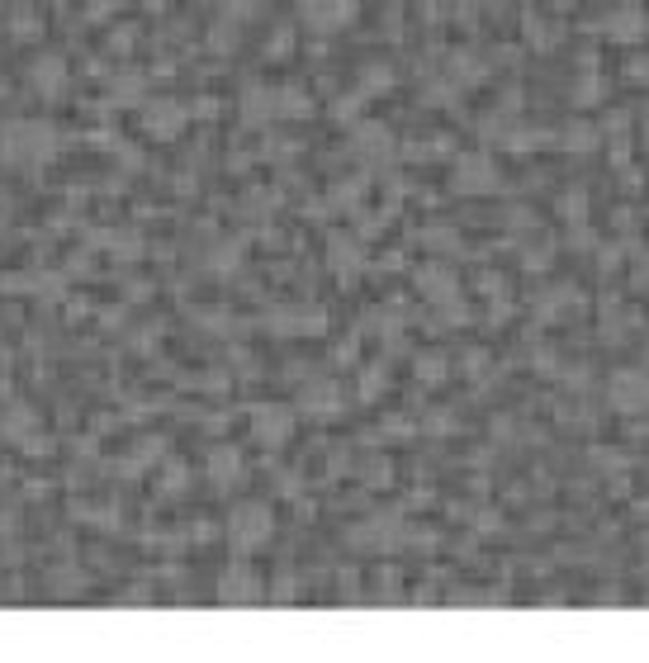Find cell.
<instances>
[{
	"label": "cell",
	"mask_w": 649,
	"mask_h": 663,
	"mask_svg": "<svg viewBox=\"0 0 649 663\" xmlns=\"http://www.w3.org/2000/svg\"><path fill=\"white\" fill-rule=\"evenodd\" d=\"M242 124L247 128L280 124V119H275V86H252L242 95Z\"/></svg>",
	"instance_id": "7c38bea8"
},
{
	"label": "cell",
	"mask_w": 649,
	"mask_h": 663,
	"mask_svg": "<svg viewBox=\"0 0 649 663\" xmlns=\"http://www.w3.org/2000/svg\"><path fill=\"white\" fill-rule=\"evenodd\" d=\"M498 166H493V157H484V152H469V157H460V162L451 166V190L455 195H469V199H484L498 190Z\"/></svg>",
	"instance_id": "277c9868"
},
{
	"label": "cell",
	"mask_w": 649,
	"mask_h": 663,
	"mask_svg": "<svg viewBox=\"0 0 649 663\" xmlns=\"http://www.w3.org/2000/svg\"><path fill=\"white\" fill-rule=\"evenodd\" d=\"M67 81H72V72H67V57L62 53H38L34 62H29V86H34L43 100H57V95L67 90Z\"/></svg>",
	"instance_id": "9c48e42d"
},
{
	"label": "cell",
	"mask_w": 649,
	"mask_h": 663,
	"mask_svg": "<svg viewBox=\"0 0 649 663\" xmlns=\"http://www.w3.org/2000/svg\"><path fill=\"white\" fill-rule=\"evenodd\" d=\"M375 394H384V370H370V375H365V389H361V398H375Z\"/></svg>",
	"instance_id": "d6986e66"
},
{
	"label": "cell",
	"mask_w": 649,
	"mask_h": 663,
	"mask_svg": "<svg viewBox=\"0 0 649 663\" xmlns=\"http://www.w3.org/2000/svg\"><path fill=\"white\" fill-rule=\"evenodd\" d=\"M602 34H607V43H616V48H640V43L649 38L645 5H635V0H626V5H612V10L602 15Z\"/></svg>",
	"instance_id": "5b68a950"
},
{
	"label": "cell",
	"mask_w": 649,
	"mask_h": 663,
	"mask_svg": "<svg viewBox=\"0 0 649 663\" xmlns=\"http://www.w3.org/2000/svg\"><path fill=\"white\" fill-rule=\"evenodd\" d=\"M247 479V465H242V450L237 446H214L209 450V484L218 488V493H228V488H237Z\"/></svg>",
	"instance_id": "8fae6325"
},
{
	"label": "cell",
	"mask_w": 649,
	"mask_h": 663,
	"mask_svg": "<svg viewBox=\"0 0 649 663\" xmlns=\"http://www.w3.org/2000/svg\"><path fill=\"white\" fill-rule=\"evenodd\" d=\"M422 237H427V247L432 251H460V237H455L451 228H427Z\"/></svg>",
	"instance_id": "e0dca14e"
},
{
	"label": "cell",
	"mask_w": 649,
	"mask_h": 663,
	"mask_svg": "<svg viewBox=\"0 0 649 663\" xmlns=\"http://www.w3.org/2000/svg\"><path fill=\"white\" fill-rule=\"evenodd\" d=\"M356 147H365V152H375V157H379V152H389L394 143H389V133H384L379 124H361V133H356Z\"/></svg>",
	"instance_id": "2e32d148"
},
{
	"label": "cell",
	"mask_w": 649,
	"mask_h": 663,
	"mask_svg": "<svg viewBox=\"0 0 649 663\" xmlns=\"http://www.w3.org/2000/svg\"><path fill=\"white\" fill-rule=\"evenodd\" d=\"M109 100H138V76H119L109 86Z\"/></svg>",
	"instance_id": "ac0fdd59"
},
{
	"label": "cell",
	"mask_w": 649,
	"mask_h": 663,
	"mask_svg": "<svg viewBox=\"0 0 649 663\" xmlns=\"http://www.w3.org/2000/svg\"><path fill=\"white\" fill-rule=\"evenodd\" d=\"M631 76H635V81H645V86H649V53H640V57H635V62H631Z\"/></svg>",
	"instance_id": "ffe728a7"
},
{
	"label": "cell",
	"mask_w": 649,
	"mask_h": 663,
	"mask_svg": "<svg viewBox=\"0 0 649 663\" xmlns=\"http://www.w3.org/2000/svg\"><path fill=\"white\" fill-rule=\"evenodd\" d=\"M62 138L48 119H10L0 128V162L10 171H43L57 162Z\"/></svg>",
	"instance_id": "6da1fadb"
},
{
	"label": "cell",
	"mask_w": 649,
	"mask_h": 663,
	"mask_svg": "<svg viewBox=\"0 0 649 663\" xmlns=\"http://www.w3.org/2000/svg\"><path fill=\"white\" fill-rule=\"evenodd\" d=\"M559 214H564V218H569V214H583V195H564V204H559Z\"/></svg>",
	"instance_id": "44dd1931"
},
{
	"label": "cell",
	"mask_w": 649,
	"mask_h": 663,
	"mask_svg": "<svg viewBox=\"0 0 649 663\" xmlns=\"http://www.w3.org/2000/svg\"><path fill=\"white\" fill-rule=\"evenodd\" d=\"M417 289H422L427 299H436V304H441V299H451V294H455V275L441 266V261H432V266L417 270Z\"/></svg>",
	"instance_id": "4fadbf2b"
},
{
	"label": "cell",
	"mask_w": 649,
	"mask_h": 663,
	"mask_svg": "<svg viewBox=\"0 0 649 663\" xmlns=\"http://www.w3.org/2000/svg\"><path fill=\"white\" fill-rule=\"evenodd\" d=\"M327 261H332V270H342V280H356V270H361V242L356 237H332Z\"/></svg>",
	"instance_id": "5bb4252c"
},
{
	"label": "cell",
	"mask_w": 649,
	"mask_h": 663,
	"mask_svg": "<svg viewBox=\"0 0 649 663\" xmlns=\"http://www.w3.org/2000/svg\"><path fill=\"white\" fill-rule=\"evenodd\" d=\"M185 124H190V109H185L181 100H171V95H157L152 105H143V133L147 138H157V143L181 138Z\"/></svg>",
	"instance_id": "52a82bcc"
},
{
	"label": "cell",
	"mask_w": 649,
	"mask_h": 663,
	"mask_svg": "<svg viewBox=\"0 0 649 663\" xmlns=\"http://www.w3.org/2000/svg\"><path fill=\"white\" fill-rule=\"evenodd\" d=\"M275 531V517L266 502H237L233 517H228V540H233L237 555H256Z\"/></svg>",
	"instance_id": "7a4b0ae2"
},
{
	"label": "cell",
	"mask_w": 649,
	"mask_h": 663,
	"mask_svg": "<svg viewBox=\"0 0 649 663\" xmlns=\"http://www.w3.org/2000/svg\"><path fill=\"white\" fill-rule=\"evenodd\" d=\"M252 441L266 450H280L294 441V408L285 403H256L252 408Z\"/></svg>",
	"instance_id": "8992f818"
},
{
	"label": "cell",
	"mask_w": 649,
	"mask_h": 663,
	"mask_svg": "<svg viewBox=\"0 0 649 663\" xmlns=\"http://www.w3.org/2000/svg\"><path fill=\"white\" fill-rule=\"evenodd\" d=\"M299 19L313 34H337L356 19V0H299Z\"/></svg>",
	"instance_id": "ba28073f"
},
{
	"label": "cell",
	"mask_w": 649,
	"mask_h": 663,
	"mask_svg": "<svg viewBox=\"0 0 649 663\" xmlns=\"http://www.w3.org/2000/svg\"><path fill=\"white\" fill-rule=\"evenodd\" d=\"M308 109H313V100H308L299 86H275V119L285 124V119H304Z\"/></svg>",
	"instance_id": "9a60e30c"
},
{
	"label": "cell",
	"mask_w": 649,
	"mask_h": 663,
	"mask_svg": "<svg viewBox=\"0 0 649 663\" xmlns=\"http://www.w3.org/2000/svg\"><path fill=\"white\" fill-rule=\"evenodd\" d=\"M261 597H266V578L252 569V555H237V564H228L218 574V602L247 607V602H261Z\"/></svg>",
	"instance_id": "3957f363"
},
{
	"label": "cell",
	"mask_w": 649,
	"mask_h": 663,
	"mask_svg": "<svg viewBox=\"0 0 649 663\" xmlns=\"http://www.w3.org/2000/svg\"><path fill=\"white\" fill-rule=\"evenodd\" d=\"M564 143H574V147H593V133H588V128H574V133H564Z\"/></svg>",
	"instance_id": "7402d4cb"
},
{
	"label": "cell",
	"mask_w": 649,
	"mask_h": 663,
	"mask_svg": "<svg viewBox=\"0 0 649 663\" xmlns=\"http://www.w3.org/2000/svg\"><path fill=\"white\" fill-rule=\"evenodd\" d=\"M607 403H612L616 413H645L649 408V375H640V370H621V375H612Z\"/></svg>",
	"instance_id": "30bf717a"
}]
</instances>
